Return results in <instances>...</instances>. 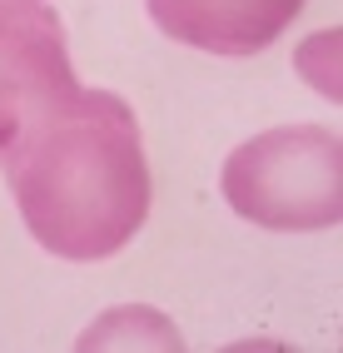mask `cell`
<instances>
[{"label":"cell","mask_w":343,"mask_h":353,"mask_svg":"<svg viewBox=\"0 0 343 353\" xmlns=\"http://www.w3.org/2000/svg\"><path fill=\"white\" fill-rule=\"evenodd\" d=\"M0 170L30 239L70 264L120 254L154 204L140 120L110 90L60 95Z\"/></svg>","instance_id":"cell-1"},{"label":"cell","mask_w":343,"mask_h":353,"mask_svg":"<svg viewBox=\"0 0 343 353\" xmlns=\"http://www.w3.org/2000/svg\"><path fill=\"white\" fill-rule=\"evenodd\" d=\"M219 190L239 219L279 234L343 219V139L329 125H279L224 159Z\"/></svg>","instance_id":"cell-2"},{"label":"cell","mask_w":343,"mask_h":353,"mask_svg":"<svg viewBox=\"0 0 343 353\" xmlns=\"http://www.w3.org/2000/svg\"><path fill=\"white\" fill-rule=\"evenodd\" d=\"M75 85L60 15L40 0H0V164L10 159L20 134Z\"/></svg>","instance_id":"cell-3"},{"label":"cell","mask_w":343,"mask_h":353,"mask_svg":"<svg viewBox=\"0 0 343 353\" xmlns=\"http://www.w3.org/2000/svg\"><path fill=\"white\" fill-rule=\"evenodd\" d=\"M149 20L174 45L204 55H259L279 40L309 0H145Z\"/></svg>","instance_id":"cell-4"}]
</instances>
